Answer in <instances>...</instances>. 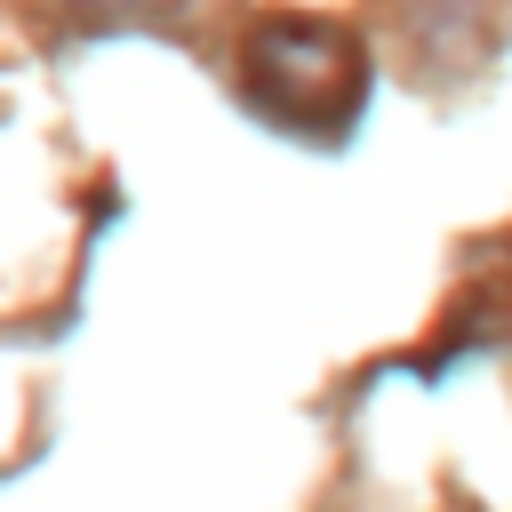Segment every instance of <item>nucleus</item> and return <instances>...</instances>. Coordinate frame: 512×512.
Returning <instances> with one entry per match:
<instances>
[{
	"label": "nucleus",
	"mask_w": 512,
	"mask_h": 512,
	"mask_svg": "<svg viewBox=\"0 0 512 512\" xmlns=\"http://www.w3.org/2000/svg\"><path fill=\"white\" fill-rule=\"evenodd\" d=\"M184 0H72V16L80 24H160V16H176Z\"/></svg>",
	"instance_id": "f03ea898"
},
{
	"label": "nucleus",
	"mask_w": 512,
	"mask_h": 512,
	"mask_svg": "<svg viewBox=\"0 0 512 512\" xmlns=\"http://www.w3.org/2000/svg\"><path fill=\"white\" fill-rule=\"evenodd\" d=\"M240 104L304 144H344L368 104V48L336 16H264L240 40Z\"/></svg>",
	"instance_id": "f257e3e1"
}]
</instances>
